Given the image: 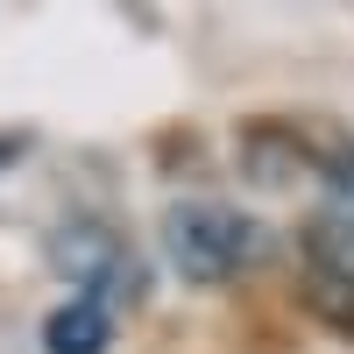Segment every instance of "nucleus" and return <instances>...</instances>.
I'll list each match as a JSON object with an SVG mask.
<instances>
[{"label":"nucleus","mask_w":354,"mask_h":354,"mask_svg":"<svg viewBox=\"0 0 354 354\" xmlns=\"http://www.w3.org/2000/svg\"><path fill=\"white\" fill-rule=\"evenodd\" d=\"M163 248L177 262L185 283H227L255 262V227L234 213V205H213V198H185L163 213Z\"/></svg>","instance_id":"1"},{"label":"nucleus","mask_w":354,"mask_h":354,"mask_svg":"<svg viewBox=\"0 0 354 354\" xmlns=\"http://www.w3.org/2000/svg\"><path fill=\"white\" fill-rule=\"evenodd\" d=\"M57 262L78 277V298H135V255L121 248V234H106L93 220H71L64 234H57Z\"/></svg>","instance_id":"2"},{"label":"nucleus","mask_w":354,"mask_h":354,"mask_svg":"<svg viewBox=\"0 0 354 354\" xmlns=\"http://www.w3.org/2000/svg\"><path fill=\"white\" fill-rule=\"evenodd\" d=\"M234 156H241V170L255 177V185H298V177H333L340 156L312 149V142L298 128H277V121H255L241 142H234Z\"/></svg>","instance_id":"3"},{"label":"nucleus","mask_w":354,"mask_h":354,"mask_svg":"<svg viewBox=\"0 0 354 354\" xmlns=\"http://www.w3.org/2000/svg\"><path fill=\"white\" fill-rule=\"evenodd\" d=\"M305 262L319 283L354 290V198H333L305 220Z\"/></svg>","instance_id":"4"},{"label":"nucleus","mask_w":354,"mask_h":354,"mask_svg":"<svg viewBox=\"0 0 354 354\" xmlns=\"http://www.w3.org/2000/svg\"><path fill=\"white\" fill-rule=\"evenodd\" d=\"M113 347V305L100 298H64L43 319V354H106Z\"/></svg>","instance_id":"5"},{"label":"nucleus","mask_w":354,"mask_h":354,"mask_svg":"<svg viewBox=\"0 0 354 354\" xmlns=\"http://www.w3.org/2000/svg\"><path fill=\"white\" fill-rule=\"evenodd\" d=\"M15 149H21V142H0V156H15Z\"/></svg>","instance_id":"6"}]
</instances>
